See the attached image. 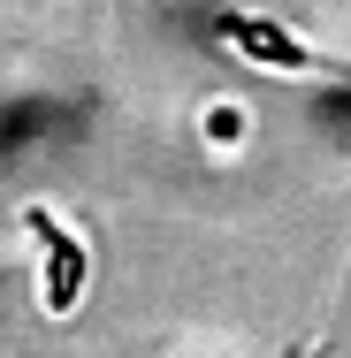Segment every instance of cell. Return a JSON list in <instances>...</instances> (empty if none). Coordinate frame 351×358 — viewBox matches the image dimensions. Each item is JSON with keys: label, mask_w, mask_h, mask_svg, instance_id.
I'll list each match as a JSON object with an SVG mask.
<instances>
[{"label": "cell", "mask_w": 351, "mask_h": 358, "mask_svg": "<svg viewBox=\"0 0 351 358\" xmlns=\"http://www.w3.org/2000/svg\"><path fill=\"white\" fill-rule=\"evenodd\" d=\"M23 229L39 244V313L46 320H69L76 305H84V289H92V244L54 206H23Z\"/></svg>", "instance_id": "6da1fadb"}, {"label": "cell", "mask_w": 351, "mask_h": 358, "mask_svg": "<svg viewBox=\"0 0 351 358\" xmlns=\"http://www.w3.org/2000/svg\"><path fill=\"white\" fill-rule=\"evenodd\" d=\"M245 138V107H207V145H237Z\"/></svg>", "instance_id": "3957f363"}, {"label": "cell", "mask_w": 351, "mask_h": 358, "mask_svg": "<svg viewBox=\"0 0 351 358\" xmlns=\"http://www.w3.org/2000/svg\"><path fill=\"white\" fill-rule=\"evenodd\" d=\"M214 31H221V46H229L237 62H252V69H275V76H344L336 62H321L305 38H290V31L268 23V15H221Z\"/></svg>", "instance_id": "7a4b0ae2"}]
</instances>
